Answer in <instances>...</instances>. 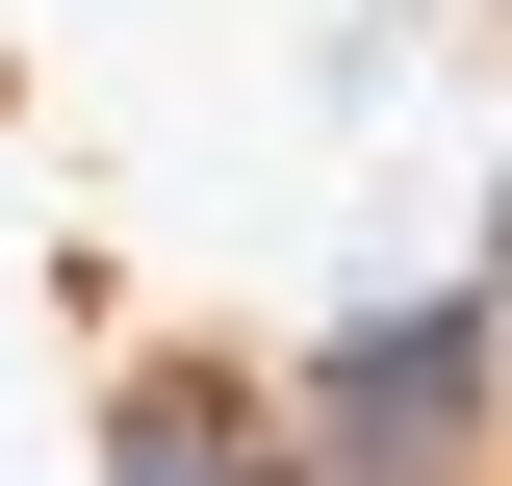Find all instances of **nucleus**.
I'll use <instances>...</instances> for the list:
<instances>
[{
    "label": "nucleus",
    "mask_w": 512,
    "mask_h": 486,
    "mask_svg": "<svg viewBox=\"0 0 512 486\" xmlns=\"http://www.w3.org/2000/svg\"><path fill=\"white\" fill-rule=\"evenodd\" d=\"M487 333H512L487 282L333 307V333H308V410H282V435H308L333 486H461V461H487Z\"/></svg>",
    "instance_id": "obj_1"
},
{
    "label": "nucleus",
    "mask_w": 512,
    "mask_h": 486,
    "mask_svg": "<svg viewBox=\"0 0 512 486\" xmlns=\"http://www.w3.org/2000/svg\"><path fill=\"white\" fill-rule=\"evenodd\" d=\"M103 486H333L282 410H205V384H128L103 410Z\"/></svg>",
    "instance_id": "obj_2"
},
{
    "label": "nucleus",
    "mask_w": 512,
    "mask_h": 486,
    "mask_svg": "<svg viewBox=\"0 0 512 486\" xmlns=\"http://www.w3.org/2000/svg\"><path fill=\"white\" fill-rule=\"evenodd\" d=\"M487 307H512V205H487Z\"/></svg>",
    "instance_id": "obj_3"
}]
</instances>
